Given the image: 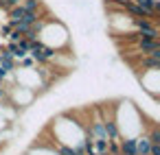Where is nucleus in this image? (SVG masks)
I'll list each match as a JSON object with an SVG mask.
<instances>
[{
  "instance_id": "obj_10",
  "label": "nucleus",
  "mask_w": 160,
  "mask_h": 155,
  "mask_svg": "<svg viewBox=\"0 0 160 155\" xmlns=\"http://www.w3.org/2000/svg\"><path fill=\"white\" fill-rule=\"evenodd\" d=\"M129 2V0H105V5H114L118 9H125V5Z\"/></svg>"
},
{
  "instance_id": "obj_9",
  "label": "nucleus",
  "mask_w": 160,
  "mask_h": 155,
  "mask_svg": "<svg viewBox=\"0 0 160 155\" xmlns=\"http://www.w3.org/2000/svg\"><path fill=\"white\" fill-rule=\"evenodd\" d=\"M13 31V24L11 22H5V24H0V35L2 37H9V33Z\"/></svg>"
},
{
  "instance_id": "obj_11",
  "label": "nucleus",
  "mask_w": 160,
  "mask_h": 155,
  "mask_svg": "<svg viewBox=\"0 0 160 155\" xmlns=\"http://www.w3.org/2000/svg\"><path fill=\"white\" fill-rule=\"evenodd\" d=\"M7 124H9V120H7V118H5L2 114H0V129H5Z\"/></svg>"
},
{
  "instance_id": "obj_1",
  "label": "nucleus",
  "mask_w": 160,
  "mask_h": 155,
  "mask_svg": "<svg viewBox=\"0 0 160 155\" xmlns=\"http://www.w3.org/2000/svg\"><path fill=\"white\" fill-rule=\"evenodd\" d=\"M38 40L46 46H51L53 50H66V46L70 44V37H68V29L64 26L62 20H53L48 18L44 22V26L40 29L38 33Z\"/></svg>"
},
{
  "instance_id": "obj_6",
  "label": "nucleus",
  "mask_w": 160,
  "mask_h": 155,
  "mask_svg": "<svg viewBox=\"0 0 160 155\" xmlns=\"http://www.w3.org/2000/svg\"><path fill=\"white\" fill-rule=\"evenodd\" d=\"M149 148H151L149 135H147V133L136 135V151H134V155H149Z\"/></svg>"
},
{
  "instance_id": "obj_5",
  "label": "nucleus",
  "mask_w": 160,
  "mask_h": 155,
  "mask_svg": "<svg viewBox=\"0 0 160 155\" xmlns=\"http://www.w3.org/2000/svg\"><path fill=\"white\" fill-rule=\"evenodd\" d=\"M140 83H142V87H145L153 98H158V83H160V72H158V70H142Z\"/></svg>"
},
{
  "instance_id": "obj_7",
  "label": "nucleus",
  "mask_w": 160,
  "mask_h": 155,
  "mask_svg": "<svg viewBox=\"0 0 160 155\" xmlns=\"http://www.w3.org/2000/svg\"><path fill=\"white\" fill-rule=\"evenodd\" d=\"M134 151H136V138L121 140V153L118 155H134Z\"/></svg>"
},
{
  "instance_id": "obj_4",
  "label": "nucleus",
  "mask_w": 160,
  "mask_h": 155,
  "mask_svg": "<svg viewBox=\"0 0 160 155\" xmlns=\"http://www.w3.org/2000/svg\"><path fill=\"white\" fill-rule=\"evenodd\" d=\"M55 53L57 50H53L51 46H46V44H42L38 40V42H33V48H31L29 55L35 59V63H51V59L55 57Z\"/></svg>"
},
{
  "instance_id": "obj_3",
  "label": "nucleus",
  "mask_w": 160,
  "mask_h": 155,
  "mask_svg": "<svg viewBox=\"0 0 160 155\" xmlns=\"http://www.w3.org/2000/svg\"><path fill=\"white\" fill-rule=\"evenodd\" d=\"M7 101L16 109L18 107H27V105H31L35 101V92L29 90V87H22V85H13V87L7 90Z\"/></svg>"
},
{
  "instance_id": "obj_2",
  "label": "nucleus",
  "mask_w": 160,
  "mask_h": 155,
  "mask_svg": "<svg viewBox=\"0 0 160 155\" xmlns=\"http://www.w3.org/2000/svg\"><path fill=\"white\" fill-rule=\"evenodd\" d=\"M13 81H16V85L29 87V90H33L35 94H38V92H46V90H48V85L44 83L42 74L38 72V68H29V70H16V72H13Z\"/></svg>"
},
{
  "instance_id": "obj_8",
  "label": "nucleus",
  "mask_w": 160,
  "mask_h": 155,
  "mask_svg": "<svg viewBox=\"0 0 160 155\" xmlns=\"http://www.w3.org/2000/svg\"><path fill=\"white\" fill-rule=\"evenodd\" d=\"M20 7H22V9H27V11H42V9H44L42 0H22Z\"/></svg>"
}]
</instances>
